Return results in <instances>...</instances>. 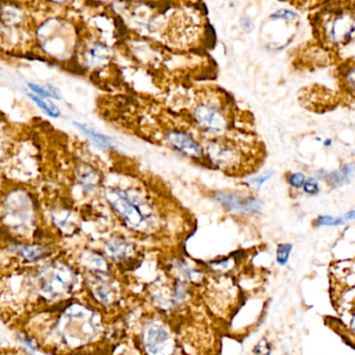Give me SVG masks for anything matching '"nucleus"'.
<instances>
[{
    "label": "nucleus",
    "mask_w": 355,
    "mask_h": 355,
    "mask_svg": "<svg viewBox=\"0 0 355 355\" xmlns=\"http://www.w3.org/2000/svg\"><path fill=\"white\" fill-rule=\"evenodd\" d=\"M317 18L319 22L314 25L320 27L321 35L327 43L341 47L354 37L355 16L352 13L346 12L344 8H333L327 18Z\"/></svg>",
    "instance_id": "1"
},
{
    "label": "nucleus",
    "mask_w": 355,
    "mask_h": 355,
    "mask_svg": "<svg viewBox=\"0 0 355 355\" xmlns=\"http://www.w3.org/2000/svg\"><path fill=\"white\" fill-rule=\"evenodd\" d=\"M141 337L146 354H174V339L168 327L162 321L152 320L146 323Z\"/></svg>",
    "instance_id": "2"
},
{
    "label": "nucleus",
    "mask_w": 355,
    "mask_h": 355,
    "mask_svg": "<svg viewBox=\"0 0 355 355\" xmlns=\"http://www.w3.org/2000/svg\"><path fill=\"white\" fill-rule=\"evenodd\" d=\"M76 275L68 266H52L40 274V290L50 296L69 293L74 287Z\"/></svg>",
    "instance_id": "3"
},
{
    "label": "nucleus",
    "mask_w": 355,
    "mask_h": 355,
    "mask_svg": "<svg viewBox=\"0 0 355 355\" xmlns=\"http://www.w3.org/2000/svg\"><path fill=\"white\" fill-rule=\"evenodd\" d=\"M105 197L110 206L122 217L123 220L130 229L145 231L148 226L147 217L126 197L125 194L121 193L118 190L108 189Z\"/></svg>",
    "instance_id": "4"
},
{
    "label": "nucleus",
    "mask_w": 355,
    "mask_h": 355,
    "mask_svg": "<svg viewBox=\"0 0 355 355\" xmlns=\"http://www.w3.org/2000/svg\"><path fill=\"white\" fill-rule=\"evenodd\" d=\"M214 199L227 210L237 214H258L263 208L262 201L258 198L234 192H218L215 194Z\"/></svg>",
    "instance_id": "5"
},
{
    "label": "nucleus",
    "mask_w": 355,
    "mask_h": 355,
    "mask_svg": "<svg viewBox=\"0 0 355 355\" xmlns=\"http://www.w3.org/2000/svg\"><path fill=\"white\" fill-rule=\"evenodd\" d=\"M207 151L213 164L227 170L238 168L244 158L241 151L227 141L213 142L207 148Z\"/></svg>",
    "instance_id": "6"
},
{
    "label": "nucleus",
    "mask_w": 355,
    "mask_h": 355,
    "mask_svg": "<svg viewBox=\"0 0 355 355\" xmlns=\"http://www.w3.org/2000/svg\"><path fill=\"white\" fill-rule=\"evenodd\" d=\"M196 122L207 131L221 133L227 126V119L220 108L209 102H202L194 108Z\"/></svg>",
    "instance_id": "7"
},
{
    "label": "nucleus",
    "mask_w": 355,
    "mask_h": 355,
    "mask_svg": "<svg viewBox=\"0 0 355 355\" xmlns=\"http://www.w3.org/2000/svg\"><path fill=\"white\" fill-rule=\"evenodd\" d=\"M105 252L116 263L130 261L135 256V245L123 238H112L105 245Z\"/></svg>",
    "instance_id": "8"
},
{
    "label": "nucleus",
    "mask_w": 355,
    "mask_h": 355,
    "mask_svg": "<svg viewBox=\"0 0 355 355\" xmlns=\"http://www.w3.org/2000/svg\"><path fill=\"white\" fill-rule=\"evenodd\" d=\"M168 140L175 148L187 156H193V158L202 156V149L200 144L188 133L177 131H170L168 133Z\"/></svg>",
    "instance_id": "9"
},
{
    "label": "nucleus",
    "mask_w": 355,
    "mask_h": 355,
    "mask_svg": "<svg viewBox=\"0 0 355 355\" xmlns=\"http://www.w3.org/2000/svg\"><path fill=\"white\" fill-rule=\"evenodd\" d=\"M110 275H103V276L95 277V283H94L93 294L100 304L103 306H112L116 302V287L114 283L108 279Z\"/></svg>",
    "instance_id": "10"
},
{
    "label": "nucleus",
    "mask_w": 355,
    "mask_h": 355,
    "mask_svg": "<svg viewBox=\"0 0 355 355\" xmlns=\"http://www.w3.org/2000/svg\"><path fill=\"white\" fill-rule=\"evenodd\" d=\"M355 171V163H350V164L345 165L342 167L341 170L334 171V172H325L321 171V175L319 177L324 179L329 185L331 187H342L349 183L350 179Z\"/></svg>",
    "instance_id": "11"
},
{
    "label": "nucleus",
    "mask_w": 355,
    "mask_h": 355,
    "mask_svg": "<svg viewBox=\"0 0 355 355\" xmlns=\"http://www.w3.org/2000/svg\"><path fill=\"white\" fill-rule=\"evenodd\" d=\"M73 124H74L81 133H85L89 139H91L92 141L94 142V144H96L98 147L102 148V149H106V148L110 147V146L112 145V140L110 139V138L98 133L95 129H91L89 125L81 124V123L78 122H74Z\"/></svg>",
    "instance_id": "12"
},
{
    "label": "nucleus",
    "mask_w": 355,
    "mask_h": 355,
    "mask_svg": "<svg viewBox=\"0 0 355 355\" xmlns=\"http://www.w3.org/2000/svg\"><path fill=\"white\" fill-rule=\"evenodd\" d=\"M341 81L346 92L355 98V62L349 63L342 68Z\"/></svg>",
    "instance_id": "13"
},
{
    "label": "nucleus",
    "mask_w": 355,
    "mask_h": 355,
    "mask_svg": "<svg viewBox=\"0 0 355 355\" xmlns=\"http://www.w3.org/2000/svg\"><path fill=\"white\" fill-rule=\"evenodd\" d=\"M28 97L48 116L52 117V118H58L60 116V110L52 102L47 101L35 94H28Z\"/></svg>",
    "instance_id": "14"
},
{
    "label": "nucleus",
    "mask_w": 355,
    "mask_h": 355,
    "mask_svg": "<svg viewBox=\"0 0 355 355\" xmlns=\"http://www.w3.org/2000/svg\"><path fill=\"white\" fill-rule=\"evenodd\" d=\"M27 87L33 91V93L37 94V96L41 98L51 97L55 98V99H60V91L56 89L54 85H47L45 87H41V85H35V83H27Z\"/></svg>",
    "instance_id": "15"
},
{
    "label": "nucleus",
    "mask_w": 355,
    "mask_h": 355,
    "mask_svg": "<svg viewBox=\"0 0 355 355\" xmlns=\"http://www.w3.org/2000/svg\"><path fill=\"white\" fill-rule=\"evenodd\" d=\"M292 249H293V246L291 244L283 243L277 246V252H275V260H277V265L284 267L289 263Z\"/></svg>",
    "instance_id": "16"
},
{
    "label": "nucleus",
    "mask_w": 355,
    "mask_h": 355,
    "mask_svg": "<svg viewBox=\"0 0 355 355\" xmlns=\"http://www.w3.org/2000/svg\"><path fill=\"white\" fill-rule=\"evenodd\" d=\"M344 217L319 216L314 220L315 226H341L345 224Z\"/></svg>",
    "instance_id": "17"
},
{
    "label": "nucleus",
    "mask_w": 355,
    "mask_h": 355,
    "mask_svg": "<svg viewBox=\"0 0 355 355\" xmlns=\"http://www.w3.org/2000/svg\"><path fill=\"white\" fill-rule=\"evenodd\" d=\"M91 56L93 60H96L97 62H99V60L100 62H103V60H106L110 58V48L106 47V46L97 44V45H95L92 48Z\"/></svg>",
    "instance_id": "18"
},
{
    "label": "nucleus",
    "mask_w": 355,
    "mask_h": 355,
    "mask_svg": "<svg viewBox=\"0 0 355 355\" xmlns=\"http://www.w3.org/2000/svg\"><path fill=\"white\" fill-rule=\"evenodd\" d=\"M306 177L304 173H292L288 177V183L294 189H302L306 183Z\"/></svg>",
    "instance_id": "19"
},
{
    "label": "nucleus",
    "mask_w": 355,
    "mask_h": 355,
    "mask_svg": "<svg viewBox=\"0 0 355 355\" xmlns=\"http://www.w3.org/2000/svg\"><path fill=\"white\" fill-rule=\"evenodd\" d=\"M304 191L306 192L309 195H316V194L319 193L320 191V185H319L318 179H315V177H311V179H308L306 181V183H304Z\"/></svg>",
    "instance_id": "20"
},
{
    "label": "nucleus",
    "mask_w": 355,
    "mask_h": 355,
    "mask_svg": "<svg viewBox=\"0 0 355 355\" xmlns=\"http://www.w3.org/2000/svg\"><path fill=\"white\" fill-rule=\"evenodd\" d=\"M298 15L296 14L293 10H286V8H282V10H277L271 15V19H283V20L293 21L297 19Z\"/></svg>",
    "instance_id": "21"
},
{
    "label": "nucleus",
    "mask_w": 355,
    "mask_h": 355,
    "mask_svg": "<svg viewBox=\"0 0 355 355\" xmlns=\"http://www.w3.org/2000/svg\"><path fill=\"white\" fill-rule=\"evenodd\" d=\"M252 354H254V355H270V343H269L266 339H263L262 341L259 342V343L254 346Z\"/></svg>",
    "instance_id": "22"
},
{
    "label": "nucleus",
    "mask_w": 355,
    "mask_h": 355,
    "mask_svg": "<svg viewBox=\"0 0 355 355\" xmlns=\"http://www.w3.org/2000/svg\"><path fill=\"white\" fill-rule=\"evenodd\" d=\"M271 176H272V172L268 171V172L264 173V174L260 175V176L252 179V181H250V183H252V187H256L257 189H259V188H260L265 181H268Z\"/></svg>",
    "instance_id": "23"
},
{
    "label": "nucleus",
    "mask_w": 355,
    "mask_h": 355,
    "mask_svg": "<svg viewBox=\"0 0 355 355\" xmlns=\"http://www.w3.org/2000/svg\"><path fill=\"white\" fill-rule=\"evenodd\" d=\"M241 25L242 27H243L244 31H248V33H250V31L252 29V22L250 21V19L248 18H244L241 20Z\"/></svg>",
    "instance_id": "24"
},
{
    "label": "nucleus",
    "mask_w": 355,
    "mask_h": 355,
    "mask_svg": "<svg viewBox=\"0 0 355 355\" xmlns=\"http://www.w3.org/2000/svg\"><path fill=\"white\" fill-rule=\"evenodd\" d=\"M344 219L346 221L348 220H355V210H352V212L347 213V214L344 216Z\"/></svg>",
    "instance_id": "25"
},
{
    "label": "nucleus",
    "mask_w": 355,
    "mask_h": 355,
    "mask_svg": "<svg viewBox=\"0 0 355 355\" xmlns=\"http://www.w3.org/2000/svg\"><path fill=\"white\" fill-rule=\"evenodd\" d=\"M323 144H324V146H327V147H329V146H331V144H333V141L331 140H327V141L323 142Z\"/></svg>",
    "instance_id": "26"
}]
</instances>
